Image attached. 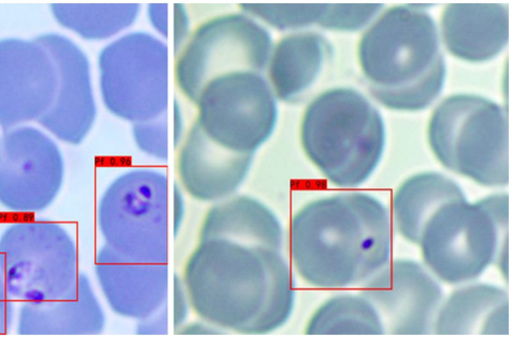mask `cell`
<instances>
[{"label": "cell", "instance_id": "1", "mask_svg": "<svg viewBox=\"0 0 512 338\" xmlns=\"http://www.w3.org/2000/svg\"><path fill=\"white\" fill-rule=\"evenodd\" d=\"M182 281L195 314L216 328L264 335L282 327L294 309V279L281 251L202 239Z\"/></svg>", "mask_w": 512, "mask_h": 338}, {"label": "cell", "instance_id": "2", "mask_svg": "<svg viewBox=\"0 0 512 338\" xmlns=\"http://www.w3.org/2000/svg\"><path fill=\"white\" fill-rule=\"evenodd\" d=\"M293 266L308 284L323 289L361 285L391 260L389 209L364 192L313 200L292 217Z\"/></svg>", "mask_w": 512, "mask_h": 338}, {"label": "cell", "instance_id": "3", "mask_svg": "<svg viewBox=\"0 0 512 338\" xmlns=\"http://www.w3.org/2000/svg\"><path fill=\"white\" fill-rule=\"evenodd\" d=\"M432 16L404 4L380 13L363 33L358 57L370 93L385 107L427 108L441 93L446 63Z\"/></svg>", "mask_w": 512, "mask_h": 338}, {"label": "cell", "instance_id": "4", "mask_svg": "<svg viewBox=\"0 0 512 338\" xmlns=\"http://www.w3.org/2000/svg\"><path fill=\"white\" fill-rule=\"evenodd\" d=\"M385 139L380 111L350 87L331 88L316 96L300 125L308 159L329 182L344 188L368 180L382 159Z\"/></svg>", "mask_w": 512, "mask_h": 338}, {"label": "cell", "instance_id": "5", "mask_svg": "<svg viewBox=\"0 0 512 338\" xmlns=\"http://www.w3.org/2000/svg\"><path fill=\"white\" fill-rule=\"evenodd\" d=\"M509 196L448 201L425 223L418 245L431 273L448 284L479 277L496 264L508 280Z\"/></svg>", "mask_w": 512, "mask_h": 338}, {"label": "cell", "instance_id": "6", "mask_svg": "<svg viewBox=\"0 0 512 338\" xmlns=\"http://www.w3.org/2000/svg\"><path fill=\"white\" fill-rule=\"evenodd\" d=\"M430 148L447 169L486 187L509 183V118L497 102L475 94L445 98L427 129Z\"/></svg>", "mask_w": 512, "mask_h": 338}, {"label": "cell", "instance_id": "7", "mask_svg": "<svg viewBox=\"0 0 512 338\" xmlns=\"http://www.w3.org/2000/svg\"><path fill=\"white\" fill-rule=\"evenodd\" d=\"M169 182L151 168L130 169L104 191L97 222L105 244L124 256L168 263Z\"/></svg>", "mask_w": 512, "mask_h": 338}, {"label": "cell", "instance_id": "8", "mask_svg": "<svg viewBox=\"0 0 512 338\" xmlns=\"http://www.w3.org/2000/svg\"><path fill=\"white\" fill-rule=\"evenodd\" d=\"M78 251L70 234L48 220L17 222L0 236V279L24 302L57 299L76 285Z\"/></svg>", "mask_w": 512, "mask_h": 338}, {"label": "cell", "instance_id": "9", "mask_svg": "<svg viewBox=\"0 0 512 338\" xmlns=\"http://www.w3.org/2000/svg\"><path fill=\"white\" fill-rule=\"evenodd\" d=\"M105 107L132 124L167 113L169 49L148 32L134 31L107 44L98 57Z\"/></svg>", "mask_w": 512, "mask_h": 338}, {"label": "cell", "instance_id": "10", "mask_svg": "<svg viewBox=\"0 0 512 338\" xmlns=\"http://www.w3.org/2000/svg\"><path fill=\"white\" fill-rule=\"evenodd\" d=\"M272 47L269 31L250 15L216 16L201 23L180 50L176 82L195 102L202 88L218 76L238 71L262 73Z\"/></svg>", "mask_w": 512, "mask_h": 338}, {"label": "cell", "instance_id": "11", "mask_svg": "<svg viewBox=\"0 0 512 338\" xmlns=\"http://www.w3.org/2000/svg\"><path fill=\"white\" fill-rule=\"evenodd\" d=\"M197 124L229 150L254 154L272 135L277 98L261 73L238 71L210 80L195 102Z\"/></svg>", "mask_w": 512, "mask_h": 338}, {"label": "cell", "instance_id": "12", "mask_svg": "<svg viewBox=\"0 0 512 338\" xmlns=\"http://www.w3.org/2000/svg\"><path fill=\"white\" fill-rule=\"evenodd\" d=\"M64 178V161L42 131L18 127L0 142V203L20 212L40 211L57 196Z\"/></svg>", "mask_w": 512, "mask_h": 338}, {"label": "cell", "instance_id": "13", "mask_svg": "<svg viewBox=\"0 0 512 338\" xmlns=\"http://www.w3.org/2000/svg\"><path fill=\"white\" fill-rule=\"evenodd\" d=\"M360 295L376 309L389 335L433 334L443 302L437 280L422 265L408 259L390 260L360 285Z\"/></svg>", "mask_w": 512, "mask_h": 338}, {"label": "cell", "instance_id": "14", "mask_svg": "<svg viewBox=\"0 0 512 338\" xmlns=\"http://www.w3.org/2000/svg\"><path fill=\"white\" fill-rule=\"evenodd\" d=\"M54 62L36 39L0 40V125L9 129L39 120L56 92Z\"/></svg>", "mask_w": 512, "mask_h": 338}, {"label": "cell", "instance_id": "15", "mask_svg": "<svg viewBox=\"0 0 512 338\" xmlns=\"http://www.w3.org/2000/svg\"><path fill=\"white\" fill-rule=\"evenodd\" d=\"M37 40L49 52L57 76L54 100L38 122L60 140L77 145L85 139L96 118L89 61L63 35L46 33Z\"/></svg>", "mask_w": 512, "mask_h": 338}, {"label": "cell", "instance_id": "16", "mask_svg": "<svg viewBox=\"0 0 512 338\" xmlns=\"http://www.w3.org/2000/svg\"><path fill=\"white\" fill-rule=\"evenodd\" d=\"M94 268L101 291L116 314L141 320L166 304L167 263L130 258L104 245L97 252Z\"/></svg>", "mask_w": 512, "mask_h": 338}, {"label": "cell", "instance_id": "17", "mask_svg": "<svg viewBox=\"0 0 512 338\" xmlns=\"http://www.w3.org/2000/svg\"><path fill=\"white\" fill-rule=\"evenodd\" d=\"M253 156L222 147L194 121L179 150V179L194 199L219 202L229 198L242 185L250 171Z\"/></svg>", "mask_w": 512, "mask_h": 338}, {"label": "cell", "instance_id": "18", "mask_svg": "<svg viewBox=\"0 0 512 338\" xmlns=\"http://www.w3.org/2000/svg\"><path fill=\"white\" fill-rule=\"evenodd\" d=\"M509 24V8L504 3H450L442 12L440 32L452 55L483 62L505 48Z\"/></svg>", "mask_w": 512, "mask_h": 338}, {"label": "cell", "instance_id": "19", "mask_svg": "<svg viewBox=\"0 0 512 338\" xmlns=\"http://www.w3.org/2000/svg\"><path fill=\"white\" fill-rule=\"evenodd\" d=\"M105 321L90 280L80 273L67 295L24 302L18 313L17 332L25 336H90L100 334Z\"/></svg>", "mask_w": 512, "mask_h": 338}, {"label": "cell", "instance_id": "20", "mask_svg": "<svg viewBox=\"0 0 512 338\" xmlns=\"http://www.w3.org/2000/svg\"><path fill=\"white\" fill-rule=\"evenodd\" d=\"M509 295L499 286L471 284L443 300L433 334L441 336H508Z\"/></svg>", "mask_w": 512, "mask_h": 338}, {"label": "cell", "instance_id": "21", "mask_svg": "<svg viewBox=\"0 0 512 338\" xmlns=\"http://www.w3.org/2000/svg\"><path fill=\"white\" fill-rule=\"evenodd\" d=\"M332 47L318 32L300 31L273 44L266 67L268 82L277 99L294 102L317 81Z\"/></svg>", "mask_w": 512, "mask_h": 338}, {"label": "cell", "instance_id": "22", "mask_svg": "<svg viewBox=\"0 0 512 338\" xmlns=\"http://www.w3.org/2000/svg\"><path fill=\"white\" fill-rule=\"evenodd\" d=\"M212 238L281 251L284 231L267 205L254 197L239 195L216 202L205 214L199 240Z\"/></svg>", "mask_w": 512, "mask_h": 338}, {"label": "cell", "instance_id": "23", "mask_svg": "<svg viewBox=\"0 0 512 338\" xmlns=\"http://www.w3.org/2000/svg\"><path fill=\"white\" fill-rule=\"evenodd\" d=\"M462 188L438 172H422L406 179L392 201V225L407 241L417 244L421 231L442 204L465 198Z\"/></svg>", "mask_w": 512, "mask_h": 338}, {"label": "cell", "instance_id": "24", "mask_svg": "<svg viewBox=\"0 0 512 338\" xmlns=\"http://www.w3.org/2000/svg\"><path fill=\"white\" fill-rule=\"evenodd\" d=\"M307 335H385L381 317L362 295L340 294L325 301L311 316Z\"/></svg>", "mask_w": 512, "mask_h": 338}, {"label": "cell", "instance_id": "25", "mask_svg": "<svg viewBox=\"0 0 512 338\" xmlns=\"http://www.w3.org/2000/svg\"><path fill=\"white\" fill-rule=\"evenodd\" d=\"M138 3H54L51 10L64 27L89 40L109 38L130 27L140 12Z\"/></svg>", "mask_w": 512, "mask_h": 338}, {"label": "cell", "instance_id": "26", "mask_svg": "<svg viewBox=\"0 0 512 338\" xmlns=\"http://www.w3.org/2000/svg\"><path fill=\"white\" fill-rule=\"evenodd\" d=\"M242 12L278 30L321 26L328 3H242Z\"/></svg>", "mask_w": 512, "mask_h": 338}, {"label": "cell", "instance_id": "27", "mask_svg": "<svg viewBox=\"0 0 512 338\" xmlns=\"http://www.w3.org/2000/svg\"><path fill=\"white\" fill-rule=\"evenodd\" d=\"M383 7L381 3H328L320 27L335 31H357L371 24Z\"/></svg>", "mask_w": 512, "mask_h": 338}, {"label": "cell", "instance_id": "28", "mask_svg": "<svg viewBox=\"0 0 512 338\" xmlns=\"http://www.w3.org/2000/svg\"><path fill=\"white\" fill-rule=\"evenodd\" d=\"M133 140L140 151L160 161L168 160V116L164 113L156 118L134 123Z\"/></svg>", "mask_w": 512, "mask_h": 338}, {"label": "cell", "instance_id": "29", "mask_svg": "<svg viewBox=\"0 0 512 338\" xmlns=\"http://www.w3.org/2000/svg\"><path fill=\"white\" fill-rule=\"evenodd\" d=\"M173 6L174 51L178 54L189 38L190 21L188 12L182 3H175Z\"/></svg>", "mask_w": 512, "mask_h": 338}, {"label": "cell", "instance_id": "30", "mask_svg": "<svg viewBox=\"0 0 512 338\" xmlns=\"http://www.w3.org/2000/svg\"><path fill=\"white\" fill-rule=\"evenodd\" d=\"M137 333L144 335H163L168 330L167 305H163L152 315L138 320Z\"/></svg>", "mask_w": 512, "mask_h": 338}, {"label": "cell", "instance_id": "31", "mask_svg": "<svg viewBox=\"0 0 512 338\" xmlns=\"http://www.w3.org/2000/svg\"><path fill=\"white\" fill-rule=\"evenodd\" d=\"M173 311H174V327L175 329H178L182 326V324L185 322L188 309L190 306L188 295L184 286L183 281L181 278L175 274L174 276V283H173Z\"/></svg>", "mask_w": 512, "mask_h": 338}, {"label": "cell", "instance_id": "32", "mask_svg": "<svg viewBox=\"0 0 512 338\" xmlns=\"http://www.w3.org/2000/svg\"><path fill=\"white\" fill-rule=\"evenodd\" d=\"M147 16L151 26L165 39L168 38V4L150 3L147 6Z\"/></svg>", "mask_w": 512, "mask_h": 338}, {"label": "cell", "instance_id": "33", "mask_svg": "<svg viewBox=\"0 0 512 338\" xmlns=\"http://www.w3.org/2000/svg\"><path fill=\"white\" fill-rule=\"evenodd\" d=\"M14 316L13 304L0 279V335L11 328Z\"/></svg>", "mask_w": 512, "mask_h": 338}, {"label": "cell", "instance_id": "34", "mask_svg": "<svg viewBox=\"0 0 512 338\" xmlns=\"http://www.w3.org/2000/svg\"><path fill=\"white\" fill-rule=\"evenodd\" d=\"M173 200H174V204H173L174 232H175V234H177V232L181 226V222H182V219L184 216V211H185L183 196H182L180 188L178 187L177 184L174 185Z\"/></svg>", "mask_w": 512, "mask_h": 338}, {"label": "cell", "instance_id": "35", "mask_svg": "<svg viewBox=\"0 0 512 338\" xmlns=\"http://www.w3.org/2000/svg\"><path fill=\"white\" fill-rule=\"evenodd\" d=\"M173 113H174L173 114L174 144H175V147H177L179 145V143L181 141V137H182L183 120H182L180 106L176 100L174 101Z\"/></svg>", "mask_w": 512, "mask_h": 338}]
</instances>
